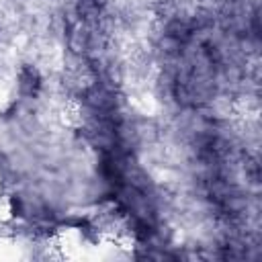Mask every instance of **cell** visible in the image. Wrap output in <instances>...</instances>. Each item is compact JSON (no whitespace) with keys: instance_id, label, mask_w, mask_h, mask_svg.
<instances>
[{"instance_id":"cell-1","label":"cell","mask_w":262,"mask_h":262,"mask_svg":"<svg viewBox=\"0 0 262 262\" xmlns=\"http://www.w3.org/2000/svg\"><path fill=\"white\" fill-rule=\"evenodd\" d=\"M39 88V76L33 68H25L20 72V90L27 94H33Z\"/></svg>"}]
</instances>
